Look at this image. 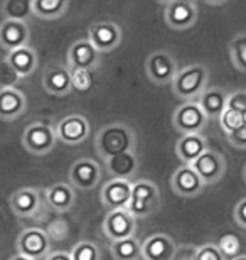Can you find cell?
<instances>
[{"label": "cell", "instance_id": "603a6c76", "mask_svg": "<svg viewBox=\"0 0 246 260\" xmlns=\"http://www.w3.org/2000/svg\"><path fill=\"white\" fill-rule=\"evenodd\" d=\"M44 200H46V205H48L51 210H54L57 213H64V211H69L73 205H75L76 194L71 184L56 183V184H51L49 188H46Z\"/></svg>", "mask_w": 246, "mask_h": 260}, {"label": "cell", "instance_id": "44dd1931", "mask_svg": "<svg viewBox=\"0 0 246 260\" xmlns=\"http://www.w3.org/2000/svg\"><path fill=\"white\" fill-rule=\"evenodd\" d=\"M43 86L49 95L56 96H66L73 90L71 86V71L69 68L62 64L49 66L44 71L43 76Z\"/></svg>", "mask_w": 246, "mask_h": 260}, {"label": "cell", "instance_id": "836d02e7", "mask_svg": "<svg viewBox=\"0 0 246 260\" xmlns=\"http://www.w3.org/2000/svg\"><path fill=\"white\" fill-rule=\"evenodd\" d=\"M71 86L76 91H88L93 86V71L90 70H69Z\"/></svg>", "mask_w": 246, "mask_h": 260}, {"label": "cell", "instance_id": "f546056e", "mask_svg": "<svg viewBox=\"0 0 246 260\" xmlns=\"http://www.w3.org/2000/svg\"><path fill=\"white\" fill-rule=\"evenodd\" d=\"M229 58L238 71L246 73V34L234 36L229 43Z\"/></svg>", "mask_w": 246, "mask_h": 260}, {"label": "cell", "instance_id": "9c48e42d", "mask_svg": "<svg viewBox=\"0 0 246 260\" xmlns=\"http://www.w3.org/2000/svg\"><path fill=\"white\" fill-rule=\"evenodd\" d=\"M135 232H137V220L128 210L108 211L103 221V233L110 243L135 237Z\"/></svg>", "mask_w": 246, "mask_h": 260}, {"label": "cell", "instance_id": "1f68e13d", "mask_svg": "<svg viewBox=\"0 0 246 260\" xmlns=\"http://www.w3.org/2000/svg\"><path fill=\"white\" fill-rule=\"evenodd\" d=\"M246 118L241 115V113L231 110V108H226V110L223 112V115L219 117V125L224 130V134L229 135L231 132H234L236 128H239L244 123Z\"/></svg>", "mask_w": 246, "mask_h": 260}, {"label": "cell", "instance_id": "ffe728a7", "mask_svg": "<svg viewBox=\"0 0 246 260\" xmlns=\"http://www.w3.org/2000/svg\"><path fill=\"white\" fill-rule=\"evenodd\" d=\"M207 150V139L202 134L181 135L175 142V154L182 166H192Z\"/></svg>", "mask_w": 246, "mask_h": 260}, {"label": "cell", "instance_id": "ab89813d", "mask_svg": "<svg viewBox=\"0 0 246 260\" xmlns=\"http://www.w3.org/2000/svg\"><path fill=\"white\" fill-rule=\"evenodd\" d=\"M44 260H73V258H71V253H66V252H51Z\"/></svg>", "mask_w": 246, "mask_h": 260}, {"label": "cell", "instance_id": "e575fe53", "mask_svg": "<svg viewBox=\"0 0 246 260\" xmlns=\"http://www.w3.org/2000/svg\"><path fill=\"white\" fill-rule=\"evenodd\" d=\"M192 260H228V258L223 255V252H221V248L218 247V243L209 242L197 248Z\"/></svg>", "mask_w": 246, "mask_h": 260}, {"label": "cell", "instance_id": "4fadbf2b", "mask_svg": "<svg viewBox=\"0 0 246 260\" xmlns=\"http://www.w3.org/2000/svg\"><path fill=\"white\" fill-rule=\"evenodd\" d=\"M192 168L199 174V178L204 181V184H214L226 173V159L221 152L214 149H207L201 157H199Z\"/></svg>", "mask_w": 246, "mask_h": 260}, {"label": "cell", "instance_id": "d4e9b609", "mask_svg": "<svg viewBox=\"0 0 246 260\" xmlns=\"http://www.w3.org/2000/svg\"><path fill=\"white\" fill-rule=\"evenodd\" d=\"M228 96L223 88H207L206 91L199 96L197 103L206 113L207 120H219V117L223 115V112L228 107Z\"/></svg>", "mask_w": 246, "mask_h": 260}, {"label": "cell", "instance_id": "d6a6232c", "mask_svg": "<svg viewBox=\"0 0 246 260\" xmlns=\"http://www.w3.org/2000/svg\"><path fill=\"white\" fill-rule=\"evenodd\" d=\"M22 80L19 76V73L14 70L12 64L9 63L7 59L0 61V90H5V88H15V85Z\"/></svg>", "mask_w": 246, "mask_h": 260}, {"label": "cell", "instance_id": "4dcf8cb0", "mask_svg": "<svg viewBox=\"0 0 246 260\" xmlns=\"http://www.w3.org/2000/svg\"><path fill=\"white\" fill-rule=\"evenodd\" d=\"M73 260H101V252L96 243L93 242H80L71 250Z\"/></svg>", "mask_w": 246, "mask_h": 260}, {"label": "cell", "instance_id": "ba28073f", "mask_svg": "<svg viewBox=\"0 0 246 260\" xmlns=\"http://www.w3.org/2000/svg\"><path fill=\"white\" fill-rule=\"evenodd\" d=\"M199 15L197 4L189 0H175L164 4L165 24L174 30H187L196 24Z\"/></svg>", "mask_w": 246, "mask_h": 260}, {"label": "cell", "instance_id": "8fae6325", "mask_svg": "<svg viewBox=\"0 0 246 260\" xmlns=\"http://www.w3.org/2000/svg\"><path fill=\"white\" fill-rule=\"evenodd\" d=\"M101 179V169L93 159H78L69 168V183L81 191L95 189Z\"/></svg>", "mask_w": 246, "mask_h": 260}, {"label": "cell", "instance_id": "cb8c5ba5", "mask_svg": "<svg viewBox=\"0 0 246 260\" xmlns=\"http://www.w3.org/2000/svg\"><path fill=\"white\" fill-rule=\"evenodd\" d=\"M110 179H125L130 181L132 176L138 171V155L137 152H125L104 160Z\"/></svg>", "mask_w": 246, "mask_h": 260}, {"label": "cell", "instance_id": "2e32d148", "mask_svg": "<svg viewBox=\"0 0 246 260\" xmlns=\"http://www.w3.org/2000/svg\"><path fill=\"white\" fill-rule=\"evenodd\" d=\"M99 54L90 39H78L67 51V68L69 70H90L93 71L99 64Z\"/></svg>", "mask_w": 246, "mask_h": 260}, {"label": "cell", "instance_id": "3957f363", "mask_svg": "<svg viewBox=\"0 0 246 260\" xmlns=\"http://www.w3.org/2000/svg\"><path fill=\"white\" fill-rule=\"evenodd\" d=\"M160 208V191L152 181L138 179L132 183V198L127 210L133 218H147Z\"/></svg>", "mask_w": 246, "mask_h": 260}, {"label": "cell", "instance_id": "7a4b0ae2", "mask_svg": "<svg viewBox=\"0 0 246 260\" xmlns=\"http://www.w3.org/2000/svg\"><path fill=\"white\" fill-rule=\"evenodd\" d=\"M209 71L204 64H187L179 68L172 81V91L177 98L186 102H197L207 90Z\"/></svg>", "mask_w": 246, "mask_h": 260}, {"label": "cell", "instance_id": "f1b7e54d", "mask_svg": "<svg viewBox=\"0 0 246 260\" xmlns=\"http://www.w3.org/2000/svg\"><path fill=\"white\" fill-rule=\"evenodd\" d=\"M0 12L4 20H17V22H27L32 15V0H5L0 5Z\"/></svg>", "mask_w": 246, "mask_h": 260}, {"label": "cell", "instance_id": "30bf717a", "mask_svg": "<svg viewBox=\"0 0 246 260\" xmlns=\"http://www.w3.org/2000/svg\"><path fill=\"white\" fill-rule=\"evenodd\" d=\"M54 130L57 140H61V142H64L67 145H78L83 140H86L88 135L91 134V125L86 117L76 113V115H67L64 118H61L56 123Z\"/></svg>", "mask_w": 246, "mask_h": 260}, {"label": "cell", "instance_id": "484cf974", "mask_svg": "<svg viewBox=\"0 0 246 260\" xmlns=\"http://www.w3.org/2000/svg\"><path fill=\"white\" fill-rule=\"evenodd\" d=\"M7 61L15 71L19 73L20 78H27L36 71V68L39 64V56L30 46H24V48L10 51L7 56Z\"/></svg>", "mask_w": 246, "mask_h": 260}, {"label": "cell", "instance_id": "e0dca14e", "mask_svg": "<svg viewBox=\"0 0 246 260\" xmlns=\"http://www.w3.org/2000/svg\"><path fill=\"white\" fill-rule=\"evenodd\" d=\"M177 243L165 233H154L142 242L144 260H174Z\"/></svg>", "mask_w": 246, "mask_h": 260}, {"label": "cell", "instance_id": "74e56055", "mask_svg": "<svg viewBox=\"0 0 246 260\" xmlns=\"http://www.w3.org/2000/svg\"><path fill=\"white\" fill-rule=\"evenodd\" d=\"M228 140L234 149H246V120L241 127L228 135Z\"/></svg>", "mask_w": 246, "mask_h": 260}, {"label": "cell", "instance_id": "ac0fdd59", "mask_svg": "<svg viewBox=\"0 0 246 260\" xmlns=\"http://www.w3.org/2000/svg\"><path fill=\"white\" fill-rule=\"evenodd\" d=\"M30 27L27 22L17 20H2L0 22V46L5 51H14L29 46Z\"/></svg>", "mask_w": 246, "mask_h": 260}, {"label": "cell", "instance_id": "8d00e7d4", "mask_svg": "<svg viewBox=\"0 0 246 260\" xmlns=\"http://www.w3.org/2000/svg\"><path fill=\"white\" fill-rule=\"evenodd\" d=\"M226 108H231V110L241 113L246 118V90H236V91L229 93Z\"/></svg>", "mask_w": 246, "mask_h": 260}, {"label": "cell", "instance_id": "277c9868", "mask_svg": "<svg viewBox=\"0 0 246 260\" xmlns=\"http://www.w3.org/2000/svg\"><path fill=\"white\" fill-rule=\"evenodd\" d=\"M56 130L49 122L36 120L25 127L22 134V145L34 155H46L56 147Z\"/></svg>", "mask_w": 246, "mask_h": 260}, {"label": "cell", "instance_id": "83f0119b", "mask_svg": "<svg viewBox=\"0 0 246 260\" xmlns=\"http://www.w3.org/2000/svg\"><path fill=\"white\" fill-rule=\"evenodd\" d=\"M110 252L115 260H138L142 257V242L137 237L110 243Z\"/></svg>", "mask_w": 246, "mask_h": 260}, {"label": "cell", "instance_id": "5bb4252c", "mask_svg": "<svg viewBox=\"0 0 246 260\" xmlns=\"http://www.w3.org/2000/svg\"><path fill=\"white\" fill-rule=\"evenodd\" d=\"M99 198H101L103 206L108 211L127 210L130 205V198H132V181L110 179L108 183L103 184Z\"/></svg>", "mask_w": 246, "mask_h": 260}, {"label": "cell", "instance_id": "6da1fadb", "mask_svg": "<svg viewBox=\"0 0 246 260\" xmlns=\"http://www.w3.org/2000/svg\"><path fill=\"white\" fill-rule=\"evenodd\" d=\"M137 145V135L122 122H113L110 125H104L95 137V149L103 160H108L125 152H135Z\"/></svg>", "mask_w": 246, "mask_h": 260}, {"label": "cell", "instance_id": "d6986e66", "mask_svg": "<svg viewBox=\"0 0 246 260\" xmlns=\"http://www.w3.org/2000/svg\"><path fill=\"white\" fill-rule=\"evenodd\" d=\"M10 210L19 218H34L41 210V194L36 188H19L10 196Z\"/></svg>", "mask_w": 246, "mask_h": 260}, {"label": "cell", "instance_id": "7c38bea8", "mask_svg": "<svg viewBox=\"0 0 246 260\" xmlns=\"http://www.w3.org/2000/svg\"><path fill=\"white\" fill-rule=\"evenodd\" d=\"M122 29L115 22H96L88 30V39L95 46L99 54L110 53L115 48H118L120 43H122Z\"/></svg>", "mask_w": 246, "mask_h": 260}, {"label": "cell", "instance_id": "4316f807", "mask_svg": "<svg viewBox=\"0 0 246 260\" xmlns=\"http://www.w3.org/2000/svg\"><path fill=\"white\" fill-rule=\"evenodd\" d=\"M67 9H69L67 0H32V15L38 19H59L67 12Z\"/></svg>", "mask_w": 246, "mask_h": 260}, {"label": "cell", "instance_id": "9a60e30c", "mask_svg": "<svg viewBox=\"0 0 246 260\" xmlns=\"http://www.w3.org/2000/svg\"><path fill=\"white\" fill-rule=\"evenodd\" d=\"M170 186L175 194L182 198H196L206 188L204 181L199 178V174L192 166H181L174 171L170 178Z\"/></svg>", "mask_w": 246, "mask_h": 260}, {"label": "cell", "instance_id": "7bdbcfd3", "mask_svg": "<svg viewBox=\"0 0 246 260\" xmlns=\"http://www.w3.org/2000/svg\"><path fill=\"white\" fill-rule=\"evenodd\" d=\"M243 178H244V183H246V166H244V169H243Z\"/></svg>", "mask_w": 246, "mask_h": 260}, {"label": "cell", "instance_id": "5b68a950", "mask_svg": "<svg viewBox=\"0 0 246 260\" xmlns=\"http://www.w3.org/2000/svg\"><path fill=\"white\" fill-rule=\"evenodd\" d=\"M172 125L181 135L202 134L207 127V117L197 102H184L172 113Z\"/></svg>", "mask_w": 246, "mask_h": 260}, {"label": "cell", "instance_id": "8992f818", "mask_svg": "<svg viewBox=\"0 0 246 260\" xmlns=\"http://www.w3.org/2000/svg\"><path fill=\"white\" fill-rule=\"evenodd\" d=\"M177 71V61L169 51H154L145 61V75L154 85H172Z\"/></svg>", "mask_w": 246, "mask_h": 260}, {"label": "cell", "instance_id": "f35d334b", "mask_svg": "<svg viewBox=\"0 0 246 260\" xmlns=\"http://www.w3.org/2000/svg\"><path fill=\"white\" fill-rule=\"evenodd\" d=\"M234 221L246 230V198H243L234 208Z\"/></svg>", "mask_w": 246, "mask_h": 260}, {"label": "cell", "instance_id": "d590c367", "mask_svg": "<svg viewBox=\"0 0 246 260\" xmlns=\"http://www.w3.org/2000/svg\"><path fill=\"white\" fill-rule=\"evenodd\" d=\"M218 247L221 248L223 255L226 257L228 260H231L234 257L239 255V240L236 235H226L219 240Z\"/></svg>", "mask_w": 246, "mask_h": 260}, {"label": "cell", "instance_id": "7402d4cb", "mask_svg": "<svg viewBox=\"0 0 246 260\" xmlns=\"http://www.w3.org/2000/svg\"><path fill=\"white\" fill-rule=\"evenodd\" d=\"M27 108V98L17 88L0 90V120L12 122L19 118Z\"/></svg>", "mask_w": 246, "mask_h": 260}, {"label": "cell", "instance_id": "60d3db41", "mask_svg": "<svg viewBox=\"0 0 246 260\" xmlns=\"http://www.w3.org/2000/svg\"><path fill=\"white\" fill-rule=\"evenodd\" d=\"M10 260H30V258H27V257H24V255H19V253H17V255H14L12 258H10Z\"/></svg>", "mask_w": 246, "mask_h": 260}, {"label": "cell", "instance_id": "b9f144b4", "mask_svg": "<svg viewBox=\"0 0 246 260\" xmlns=\"http://www.w3.org/2000/svg\"><path fill=\"white\" fill-rule=\"evenodd\" d=\"M231 260H246V255H238V257H234Z\"/></svg>", "mask_w": 246, "mask_h": 260}, {"label": "cell", "instance_id": "52a82bcc", "mask_svg": "<svg viewBox=\"0 0 246 260\" xmlns=\"http://www.w3.org/2000/svg\"><path fill=\"white\" fill-rule=\"evenodd\" d=\"M15 248L19 255L30 260L46 258L51 253V240L43 228H25L19 233L15 240Z\"/></svg>", "mask_w": 246, "mask_h": 260}]
</instances>
